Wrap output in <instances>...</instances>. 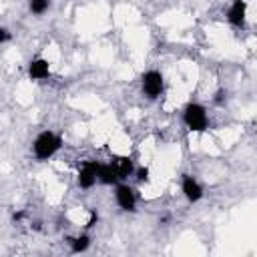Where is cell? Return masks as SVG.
<instances>
[{"mask_svg":"<svg viewBox=\"0 0 257 257\" xmlns=\"http://www.w3.org/2000/svg\"><path fill=\"white\" fill-rule=\"evenodd\" d=\"M60 147H62V139H60L56 133H52V131H42V133L36 137V141H34V145H32V151H34V157H36L38 161H48Z\"/></svg>","mask_w":257,"mask_h":257,"instance_id":"cell-1","label":"cell"},{"mask_svg":"<svg viewBox=\"0 0 257 257\" xmlns=\"http://www.w3.org/2000/svg\"><path fill=\"white\" fill-rule=\"evenodd\" d=\"M183 120L189 126V131L195 133H205L209 126V118H207V110L203 104L199 102H189L183 110Z\"/></svg>","mask_w":257,"mask_h":257,"instance_id":"cell-2","label":"cell"},{"mask_svg":"<svg viewBox=\"0 0 257 257\" xmlns=\"http://www.w3.org/2000/svg\"><path fill=\"white\" fill-rule=\"evenodd\" d=\"M141 84H143V92H145L149 98H157V96H161V92H163L165 80H163V74H161L159 70H147V72L143 74Z\"/></svg>","mask_w":257,"mask_h":257,"instance_id":"cell-3","label":"cell"},{"mask_svg":"<svg viewBox=\"0 0 257 257\" xmlns=\"http://www.w3.org/2000/svg\"><path fill=\"white\" fill-rule=\"evenodd\" d=\"M98 165L96 161H84V165L78 171V187L80 189H90L98 181Z\"/></svg>","mask_w":257,"mask_h":257,"instance_id":"cell-4","label":"cell"},{"mask_svg":"<svg viewBox=\"0 0 257 257\" xmlns=\"http://www.w3.org/2000/svg\"><path fill=\"white\" fill-rule=\"evenodd\" d=\"M114 199L122 211H135V207H137V195L128 185H116Z\"/></svg>","mask_w":257,"mask_h":257,"instance_id":"cell-5","label":"cell"},{"mask_svg":"<svg viewBox=\"0 0 257 257\" xmlns=\"http://www.w3.org/2000/svg\"><path fill=\"white\" fill-rule=\"evenodd\" d=\"M181 189H183V195L187 197L189 203H197V201H201V197H203V187H201V185L197 183V179L191 177V175H183Z\"/></svg>","mask_w":257,"mask_h":257,"instance_id":"cell-6","label":"cell"},{"mask_svg":"<svg viewBox=\"0 0 257 257\" xmlns=\"http://www.w3.org/2000/svg\"><path fill=\"white\" fill-rule=\"evenodd\" d=\"M245 12H247V2L245 0H233V4L227 10V20L233 26L243 28L245 26Z\"/></svg>","mask_w":257,"mask_h":257,"instance_id":"cell-7","label":"cell"},{"mask_svg":"<svg viewBox=\"0 0 257 257\" xmlns=\"http://www.w3.org/2000/svg\"><path fill=\"white\" fill-rule=\"evenodd\" d=\"M48 74H50V64H48V60H44V58H34V60L30 62V66H28V76H30L32 80H44V78H48Z\"/></svg>","mask_w":257,"mask_h":257,"instance_id":"cell-8","label":"cell"},{"mask_svg":"<svg viewBox=\"0 0 257 257\" xmlns=\"http://www.w3.org/2000/svg\"><path fill=\"white\" fill-rule=\"evenodd\" d=\"M110 163H112V167L116 169V173H118L120 179H126V177L133 175V171H135V165H133V159H131V157L112 155V157H110Z\"/></svg>","mask_w":257,"mask_h":257,"instance_id":"cell-9","label":"cell"},{"mask_svg":"<svg viewBox=\"0 0 257 257\" xmlns=\"http://www.w3.org/2000/svg\"><path fill=\"white\" fill-rule=\"evenodd\" d=\"M118 173H116V169L112 167V163H108V165H98V181L102 183V185H116L118 183Z\"/></svg>","mask_w":257,"mask_h":257,"instance_id":"cell-10","label":"cell"},{"mask_svg":"<svg viewBox=\"0 0 257 257\" xmlns=\"http://www.w3.org/2000/svg\"><path fill=\"white\" fill-rule=\"evenodd\" d=\"M68 241H70V245H72V253H82V251H86V249H88V245H90L88 235L68 237Z\"/></svg>","mask_w":257,"mask_h":257,"instance_id":"cell-11","label":"cell"},{"mask_svg":"<svg viewBox=\"0 0 257 257\" xmlns=\"http://www.w3.org/2000/svg\"><path fill=\"white\" fill-rule=\"evenodd\" d=\"M48 6H50V0H28V8H30V12L32 14H44L46 10H48Z\"/></svg>","mask_w":257,"mask_h":257,"instance_id":"cell-12","label":"cell"},{"mask_svg":"<svg viewBox=\"0 0 257 257\" xmlns=\"http://www.w3.org/2000/svg\"><path fill=\"white\" fill-rule=\"evenodd\" d=\"M137 181H139V183H147V181H149V169H147V167H141V169L137 171Z\"/></svg>","mask_w":257,"mask_h":257,"instance_id":"cell-13","label":"cell"},{"mask_svg":"<svg viewBox=\"0 0 257 257\" xmlns=\"http://www.w3.org/2000/svg\"><path fill=\"white\" fill-rule=\"evenodd\" d=\"M98 221V215H96V211H90V219H88V223H86V229H90V227H94V223Z\"/></svg>","mask_w":257,"mask_h":257,"instance_id":"cell-14","label":"cell"},{"mask_svg":"<svg viewBox=\"0 0 257 257\" xmlns=\"http://www.w3.org/2000/svg\"><path fill=\"white\" fill-rule=\"evenodd\" d=\"M8 40H10V32H8L6 28H2V30H0V42L4 44V42H8Z\"/></svg>","mask_w":257,"mask_h":257,"instance_id":"cell-15","label":"cell"},{"mask_svg":"<svg viewBox=\"0 0 257 257\" xmlns=\"http://www.w3.org/2000/svg\"><path fill=\"white\" fill-rule=\"evenodd\" d=\"M22 217H24V213H22V211H18V213H14V215H12V219H14V221H20Z\"/></svg>","mask_w":257,"mask_h":257,"instance_id":"cell-16","label":"cell"}]
</instances>
